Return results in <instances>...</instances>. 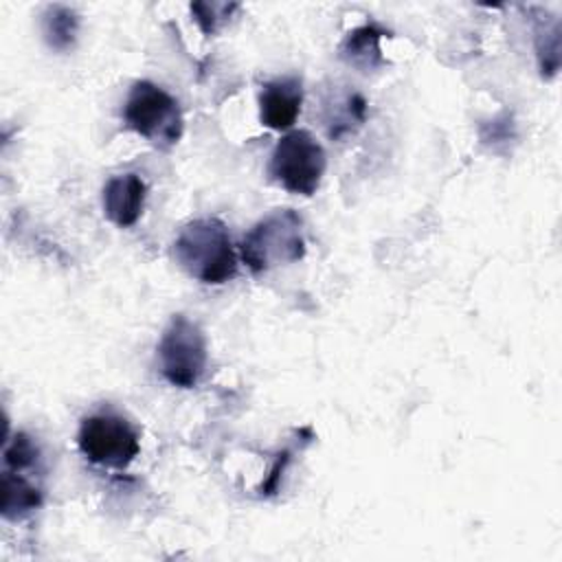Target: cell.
I'll return each instance as SVG.
<instances>
[{
    "instance_id": "6da1fadb",
    "label": "cell",
    "mask_w": 562,
    "mask_h": 562,
    "mask_svg": "<svg viewBox=\"0 0 562 562\" xmlns=\"http://www.w3.org/2000/svg\"><path fill=\"white\" fill-rule=\"evenodd\" d=\"M171 255L189 277L206 285H222L237 274V255L220 217H198L184 224Z\"/></svg>"
},
{
    "instance_id": "7a4b0ae2",
    "label": "cell",
    "mask_w": 562,
    "mask_h": 562,
    "mask_svg": "<svg viewBox=\"0 0 562 562\" xmlns=\"http://www.w3.org/2000/svg\"><path fill=\"white\" fill-rule=\"evenodd\" d=\"M239 257L252 272L294 263L305 257L303 220L294 209H274L261 217L239 244Z\"/></svg>"
},
{
    "instance_id": "3957f363",
    "label": "cell",
    "mask_w": 562,
    "mask_h": 562,
    "mask_svg": "<svg viewBox=\"0 0 562 562\" xmlns=\"http://www.w3.org/2000/svg\"><path fill=\"white\" fill-rule=\"evenodd\" d=\"M123 121L132 132L160 149L176 145L184 132L178 101L151 81H136L132 86L123 105Z\"/></svg>"
},
{
    "instance_id": "277c9868",
    "label": "cell",
    "mask_w": 562,
    "mask_h": 562,
    "mask_svg": "<svg viewBox=\"0 0 562 562\" xmlns=\"http://www.w3.org/2000/svg\"><path fill=\"white\" fill-rule=\"evenodd\" d=\"M327 169L323 145L307 130H292L279 138L270 156L272 180L290 193L314 195Z\"/></svg>"
},
{
    "instance_id": "5b68a950",
    "label": "cell",
    "mask_w": 562,
    "mask_h": 562,
    "mask_svg": "<svg viewBox=\"0 0 562 562\" xmlns=\"http://www.w3.org/2000/svg\"><path fill=\"white\" fill-rule=\"evenodd\" d=\"M158 367L162 378L178 389H193L206 371V338L198 323L184 314L171 316L158 342Z\"/></svg>"
},
{
    "instance_id": "8992f818",
    "label": "cell",
    "mask_w": 562,
    "mask_h": 562,
    "mask_svg": "<svg viewBox=\"0 0 562 562\" xmlns=\"http://www.w3.org/2000/svg\"><path fill=\"white\" fill-rule=\"evenodd\" d=\"M77 446L92 465L123 470L138 457L140 437L123 415L101 411L81 422Z\"/></svg>"
},
{
    "instance_id": "52a82bcc",
    "label": "cell",
    "mask_w": 562,
    "mask_h": 562,
    "mask_svg": "<svg viewBox=\"0 0 562 562\" xmlns=\"http://www.w3.org/2000/svg\"><path fill=\"white\" fill-rule=\"evenodd\" d=\"M303 103V86L294 75L266 81L259 92V119L274 132L290 130L299 119Z\"/></svg>"
},
{
    "instance_id": "ba28073f",
    "label": "cell",
    "mask_w": 562,
    "mask_h": 562,
    "mask_svg": "<svg viewBox=\"0 0 562 562\" xmlns=\"http://www.w3.org/2000/svg\"><path fill=\"white\" fill-rule=\"evenodd\" d=\"M145 195H147V184L138 173L112 176L105 182L101 193L103 213L119 228L134 226L143 215Z\"/></svg>"
},
{
    "instance_id": "9c48e42d",
    "label": "cell",
    "mask_w": 562,
    "mask_h": 562,
    "mask_svg": "<svg viewBox=\"0 0 562 562\" xmlns=\"http://www.w3.org/2000/svg\"><path fill=\"white\" fill-rule=\"evenodd\" d=\"M384 35V29L378 26L375 22H367L362 26H356L353 31H349L340 44V57L362 70V72H369V70H375L384 64V57H382V48H380V40Z\"/></svg>"
},
{
    "instance_id": "30bf717a",
    "label": "cell",
    "mask_w": 562,
    "mask_h": 562,
    "mask_svg": "<svg viewBox=\"0 0 562 562\" xmlns=\"http://www.w3.org/2000/svg\"><path fill=\"white\" fill-rule=\"evenodd\" d=\"M42 490L22 476V472H2V516L9 520H20L40 509Z\"/></svg>"
},
{
    "instance_id": "8fae6325",
    "label": "cell",
    "mask_w": 562,
    "mask_h": 562,
    "mask_svg": "<svg viewBox=\"0 0 562 562\" xmlns=\"http://www.w3.org/2000/svg\"><path fill=\"white\" fill-rule=\"evenodd\" d=\"M79 29L77 13L66 4H53L44 13V37L50 48L66 50L72 46Z\"/></svg>"
},
{
    "instance_id": "7c38bea8",
    "label": "cell",
    "mask_w": 562,
    "mask_h": 562,
    "mask_svg": "<svg viewBox=\"0 0 562 562\" xmlns=\"http://www.w3.org/2000/svg\"><path fill=\"white\" fill-rule=\"evenodd\" d=\"M2 459H4L7 470L24 472V470H31L37 463L40 450L26 432H15L11 439H7L4 450H2Z\"/></svg>"
},
{
    "instance_id": "4fadbf2b",
    "label": "cell",
    "mask_w": 562,
    "mask_h": 562,
    "mask_svg": "<svg viewBox=\"0 0 562 562\" xmlns=\"http://www.w3.org/2000/svg\"><path fill=\"white\" fill-rule=\"evenodd\" d=\"M237 9L239 7L233 2L231 4L228 2H193L191 4V13L204 35H215L228 22L231 13Z\"/></svg>"
}]
</instances>
